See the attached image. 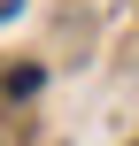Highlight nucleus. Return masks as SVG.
<instances>
[{
    "label": "nucleus",
    "mask_w": 139,
    "mask_h": 146,
    "mask_svg": "<svg viewBox=\"0 0 139 146\" xmlns=\"http://www.w3.org/2000/svg\"><path fill=\"white\" fill-rule=\"evenodd\" d=\"M15 8H23V0H0V23H8V15H15Z\"/></svg>",
    "instance_id": "1"
}]
</instances>
